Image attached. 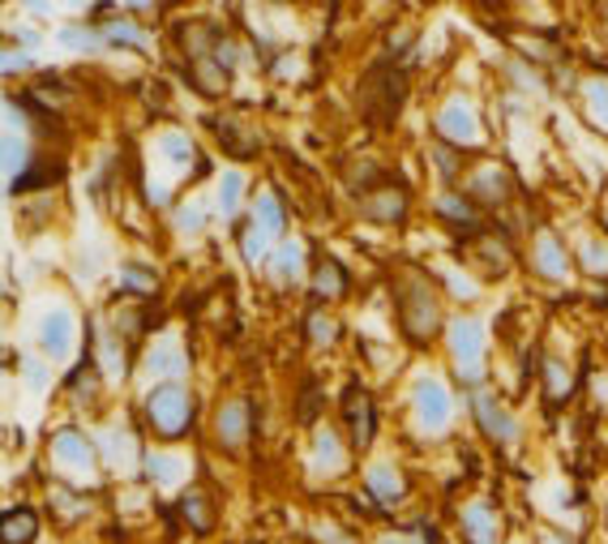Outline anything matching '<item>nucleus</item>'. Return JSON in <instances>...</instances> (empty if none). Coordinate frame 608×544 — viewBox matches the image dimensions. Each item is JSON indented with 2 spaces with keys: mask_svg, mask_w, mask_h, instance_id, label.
Segmentation results:
<instances>
[{
  "mask_svg": "<svg viewBox=\"0 0 608 544\" xmlns=\"http://www.w3.org/2000/svg\"><path fill=\"white\" fill-rule=\"evenodd\" d=\"M0 532H4V544H31L34 536H39V514L9 511L4 514V523H0Z\"/></svg>",
  "mask_w": 608,
  "mask_h": 544,
  "instance_id": "12",
  "label": "nucleus"
},
{
  "mask_svg": "<svg viewBox=\"0 0 608 544\" xmlns=\"http://www.w3.org/2000/svg\"><path fill=\"white\" fill-rule=\"evenodd\" d=\"M399 103H403V73L399 69H373L369 78H364V86H360V107H364V116L373 121V125H385L394 112H399Z\"/></svg>",
  "mask_w": 608,
  "mask_h": 544,
  "instance_id": "2",
  "label": "nucleus"
},
{
  "mask_svg": "<svg viewBox=\"0 0 608 544\" xmlns=\"http://www.w3.org/2000/svg\"><path fill=\"white\" fill-rule=\"evenodd\" d=\"M313 291H318L321 300L343 296V291H348V275H343V266H339V261H330V257H321L318 270H313Z\"/></svg>",
  "mask_w": 608,
  "mask_h": 544,
  "instance_id": "10",
  "label": "nucleus"
},
{
  "mask_svg": "<svg viewBox=\"0 0 608 544\" xmlns=\"http://www.w3.org/2000/svg\"><path fill=\"white\" fill-rule=\"evenodd\" d=\"M437 211H442L446 219H454V227H463V232H467V227H476V211L467 206V197H442V202H437Z\"/></svg>",
  "mask_w": 608,
  "mask_h": 544,
  "instance_id": "20",
  "label": "nucleus"
},
{
  "mask_svg": "<svg viewBox=\"0 0 608 544\" xmlns=\"http://www.w3.org/2000/svg\"><path fill=\"white\" fill-rule=\"evenodd\" d=\"M442 133L454 137V142H472L476 137V121H472V112H467V103H450L446 112H442Z\"/></svg>",
  "mask_w": 608,
  "mask_h": 544,
  "instance_id": "14",
  "label": "nucleus"
},
{
  "mask_svg": "<svg viewBox=\"0 0 608 544\" xmlns=\"http://www.w3.org/2000/svg\"><path fill=\"white\" fill-rule=\"evenodd\" d=\"M472 261L481 266L488 279H497V275H506L511 270V249H506V240L502 236H476V245H472Z\"/></svg>",
  "mask_w": 608,
  "mask_h": 544,
  "instance_id": "8",
  "label": "nucleus"
},
{
  "mask_svg": "<svg viewBox=\"0 0 608 544\" xmlns=\"http://www.w3.org/2000/svg\"><path fill=\"white\" fill-rule=\"evenodd\" d=\"M146 417H151L159 438H181L185 424H189V394L181 386H159L146 399Z\"/></svg>",
  "mask_w": 608,
  "mask_h": 544,
  "instance_id": "3",
  "label": "nucleus"
},
{
  "mask_svg": "<svg viewBox=\"0 0 608 544\" xmlns=\"http://www.w3.org/2000/svg\"><path fill=\"white\" fill-rule=\"evenodd\" d=\"M493 181H497V185H511V181H506L497 167H493ZM493 181H488V185H493ZM476 197H484V181H476ZM502 197H506V189H488V206H497Z\"/></svg>",
  "mask_w": 608,
  "mask_h": 544,
  "instance_id": "25",
  "label": "nucleus"
},
{
  "mask_svg": "<svg viewBox=\"0 0 608 544\" xmlns=\"http://www.w3.org/2000/svg\"><path fill=\"white\" fill-rule=\"evenodd\" d=\"M339 459H343V454H339V442H334L330 433H321L318 438V468L321 472H334V468H339Z\"/></svg>",
  "mask_w": 608,
  "mask_h": 544,
  "instance_id": "22",
  "label": "nucleus"
},
{
  "mask_svg": "<svg viewBox=\"0 0 608 544\" xmlns=\"http://www.w3.org/2000/svg\"><path fill=\"white\" fill-rule=\"evenodd\" d=\"M69 339H73V321H69V314H52V318L43 321V348L52 356L69 352Z\"/></svg>",
  "mask_w": 608,
  "mask_h": 544,
  "instance_id": "15",
  "label": "nucleus"
},
{
  "mask_svg": "<svg viewBox=\"0 0 608 544\" xmlns=\"http://www.w3.org/2000/svg\"><path fill=\"white\" fill-rule=\"evenodd\" d=\"M56 459H61V463H73V468H91V447H86L78 433H61V438H56Z\"/></svg>",
  "mask_w": 608,
  "mask_h": 544,
  "instance_id": "17",
  "label": "nucleus"
},
{
  "mask_svg": "<svg viewBox=\"0 0 608 544\" xmlns=\"http://www.w3.org/2000/svg\"><path fill=\"white\" fill-rule=\"evenodd\" d=\"M472 408H476V420H481L484 433H488L493 442H514V438H518V424H514V417L502 408V403H497V399H493V394H484L481 390V394L472 399Z\"/></svg>",
  "mask_w": 608,
  "mask_h": 544,
  "instance_id": "6",
  "label": "nucleus"
},
{
  "mask_svg": "<svg viewBox=\"0 0 608 544\" xmlns=\"http://www.w3.org/2000/svg\"><path fill=\"white\" fill-rule=\"evenodd\" d=\"M236 197H240V176H224V193H219L224 211H236Z\"/></svg>",
  "mask_w": 608,
  "mask_h": 544,
  "instance_id": "26",
  "label": "nucleus"
},
{
  "mask_svg": "<svg viewBox=\"0 0 608 544\" xmlns=\"http://www.w3.org/2000/svg\"><path fill=\"white\" fill-rule=\"evenodd\" d=\"M309 335H313L318 343H330V339H334V321L326 318V314H313V318H309Z\"/></svg>",
  "mask_w": 608,
  "mask_h": 544,
  "instance_id": "24",
  "label": "nucleus"
},
{
  "mask_svg": "<svg viewBox=\"0 0 608 544\" xmlns=\"http://www.w3.org/2000/svg\"><path fill=\"white\" fill-rule=\"evenodd\" d=\"M463 523H467V536H472V544H497V536H493V514L484 511V506H472Z\"/></svg>",
  "mask_w": 608,
  "mask_h": 544,
  "instance_id": "19",
  "label": "nucleus"
},
{
  "mask_svg": "<svg viewBox=\"0 0 608 544\" xmlns=\"http://www.w3.org/2000/svg\"><path fill=\"white\" fill-rule=\"evenodd\" d=\"M364 215L378 224H399L408 215V197L399 185H378L373 193H364Z\"/></svg>",
  "mask_w": 608,
  "mask_h": 544,
  "instance_id": "7",
  "label": "nucleus"
},
{
  "mask_svg": "<svg viewBox=\"0 0 608 544\" xmlns=\"http://www.w3.org/2000/svg\"><path fill=\"white\" fill-rule=\"evenodd\" d=\"M343 424H348V442L352 450H369L373 429H378V412H373V394L364 386H352L343 394Z\"/></svg>",
  "mask_w": 608,
  "mask_h": 544,
  "instance_id": "4",
  "label": "nucleus"
},
{
  "mask_svg": "<svg viewBox=\"0 0 608 544\" xmlns=\"http://www.w3.org/2000/svg\"><path fill=\"white\" fill-rule=\"evenodd\" d=\"M318 408H321V399H318V386H313V390H305V403H300V420L318 417Z\"/></svg>",
  "mask_w": 608,
  "mask_h": 544,
  "instance_id": "27",
  "label": "nucleus"
},
{
  "mask_svg": "<svg viewBox=\"0 0 608 544\" xmlns=\"http://www.w3.org/2000/svg\"><path fill=\"white\" fill-rule=\"evenodd\" d=\"M369 489L378 493V502H385V506H394V502L403 497V481H399V472H394V468H385V463L369 472Z\"/></svg>",
  "mask_w": 608,
  "mask_h": 544,
  "instance_id": "16",
  "label": "nucleus"
},
{
  "mask_svg": "<svg viewBox=\"0 0 608 544\" xmlns=\"http://www.w3.org/2000/svg\"><path fill=\"white\" fill-rule=\"evenodd\" d=\"M181 514H185V523H189L193 532H210V527H215V511H210V497H206L202 489H189V493L181 497Z\"/></svg>",
  "mask_w": 608,
  "mask_h": 544,
  "instance_id": "11",
  "label": "nucleus"
},
{
  "mask_svg": "<svg viewBox=\"0 0 608 544\" xmlns=\"http://www.w3.org/2000/svg\"><path fill=\"white\" fill-rule=\"evenodd\" d=\"M215 438L224 450H240L249 442V403L245 399H227L215 417Z\"/></svg>",
  "mask_w": 608,
  "mask_h": 544,
  "instance_id": "5",
  "label": "nucleus"
},
{
  "mask_svg": "<svg viewBox=\"0 0 608 544\" xmlns=\"http://www.w3.org/2000/svg\"><path fill=\"white\" fill-rule=\"evenodd\" d=\"M257 224H261V232H270V236L284 232V206L275 202V193H261V197H257Z\"/></svg>",
  "mask_w": 608,
  "mask_h": 544,
  "instance_id": "18",
  "label": "nucleus"
},
{
  "mask_svg": "<svg viewBox=\"0 0 608 544\" xmlns=\"http://www.w3.org/2000/svg\"><path fill=\"white\" fill-rule=\"evenodd\" d=\"M416 412L429 429H442L450 420V394L437 382H420L416 386Z\"/></svg>",
  "mask_w": 608,
  "mask_h": 544,
  "instance_id": "9",
  "label": "nucleus"
},
{
  "mask_svg": "<svg viewBox=\"0 0 608 544\" xmlns=\"http://www.w3.org/2000/svg\"><path fill=\"white\" fill-rule=\"evenodd\" d=\"M399 318H403V330L416 339V343H429L433 335H437V326H442V309H437V291L433 284L416 275V270H408L403 279H399Z\"/></svg>",
  "mask_w": 608,
  "mask_h": 544,
  "instance_id": "1",
  "label": "nucleus"
},
{
  "mask_svg": "<svg viewBox=\"0 0 608 544\" xmlns=\"http://www.w3.org/2000/svg\"><path fill=\"white\" fill-rule=\"evenodd\" d=\"M450 343H454V352H458L463 365H472L484 348L481 326H476V321H454V326H450Z\"/></svg>",
  "mask_w": 608,
  "mask_h": 544,
  "instance_id": "13",
  "label": "nucleus"
},
{
  "mask_svg": "<svg viewBox=\"0 0 608 544\" xmlns=\"http://www.w3.org/2000/svg\"><path fill=\"white\" fill-rule=\"evenodd\" d=\"M540 266H545L548 275H561V266H566V261H561V249H557V240H540Z\"/></svg>",
  "mask_w": 608,
  "mask_h": 544,
  "instance_id": "23",
  "label": "nucleus"
},
{
  "mask_svg": "<svg viewBox=\"0 0 608 544\" xmlns=\"http://www.w3.org/2000/svg\"><path fill=\"white\" fill-rule=\"evenodd\" d=\"M390 544H416V541H390Z\"/></svg>",
  "mask_w": 608,
  "mask_h": 544,
  "instance_id": "29",
  "label": "nucleus"
},
{
  "mask_svg": "<svg viewBox=\"0 0 608 544\" xmlns=\"http://www.w3.org/2000/svg\"><path fill=\"white\" fill-rule=\"evenodd\" d=\"M545 378H548V403H566V399H570V378H566V369H561L557 360H548Z\"/></svg>",
  "mask_w": 608,
  "mask_h": 544,
  "instance_id": "21",
  "label": "nucleus"
},
{
  "mask_svg": "<svg viewBox=\"0 0 608 544\" xmlns=\"http://www.w3.org/2000/svg\"><path fill=\"white\" fill-rule=\"evenodd\" d=\"M107 34H112V39H121V43H142V34L133 31V27H112Z\"/></svg>",
  "mask_w": 608,
  "mask_h": 544,
  "instance_id": "28",
  "label": "nucleus"
}]
</instances>
